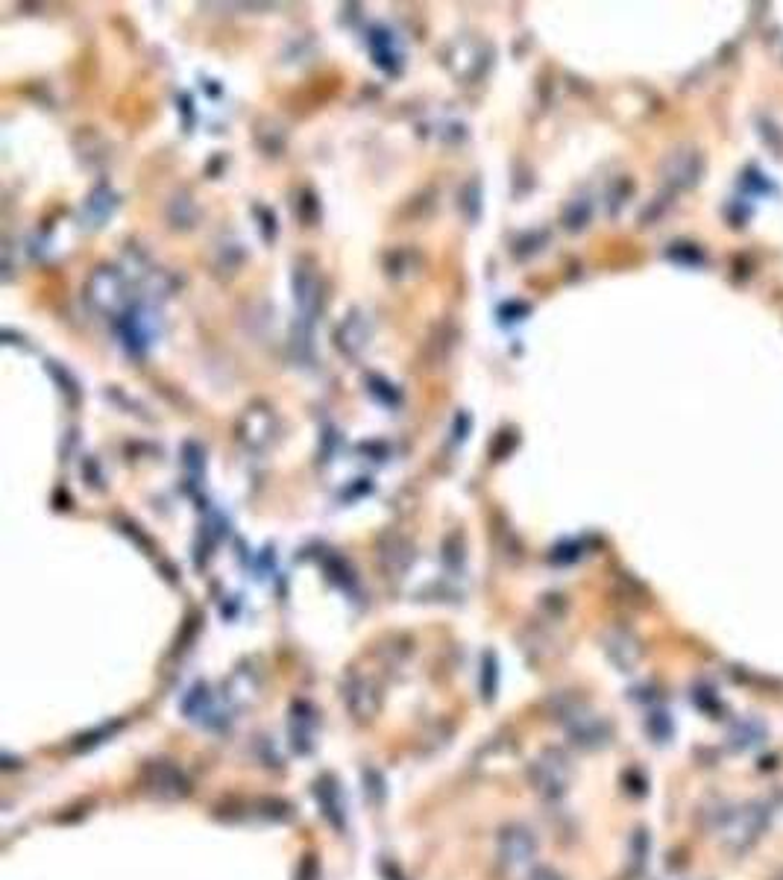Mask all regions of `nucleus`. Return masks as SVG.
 <instances>
[{"label":"nucleus","instance_id":"f257e3e1","mask_svg":"<svg viewBox=\"0 0 783 880\" xmlns=\"http://www.w3.org/2000/svg\"><path fill=\"white\" fill-rule=\"evenodd\" d=\"M496 851H499V863L502 865H508V869H522V865L534 857L537 839L525 824H508V828L499 831Z\"/></svg>","mask_w":783,"mask_h":880},{"label":"nucleus","instance_id":"f03ea898","mask_svg":"<svg viewBox=\"0 0 783 880\" xmlns=\"http://www.w3.org/2000/svg\"><path fill=\"white\" fill-rule=\"evenodd\" d=\"M144 781H147V790L161 795V798H182V795L191 792V787H188V778L170 761H156V763L147 766L144 769Z\"/></svg>","mask_w":783,"mask_h":880},{"label":"nucleus","instance_id":"7ed1b4c3","mask_svg":"<svg viewBox=\"0 0 783 880\" xmlns=\"http://www.w3.org/2000/svg\"><path fill=\"white\" fill-rule=\"evenodd\" d=\"M531 781H534V787L543 792L546 798L563 795V787H566V778H563L561 763H551L549 757H540V761L531 766Z\"/></svg>","mask_w":783,"mask_h":880},{"label":"nucleus","instance_id":"20e7f679","mask_svg":"<svg viewBox=\"0 0 783 880\" xmlns=\"http://www.w3.org/2000/svg\"><path fill=\"white\" fill-rule=\"evenodd\" d=\"M317 798H320V804H323V813H326V819H332L337 828H344V804H341V792H337L335 787V781L332 778H323L317 783Z\"/></svg>","mask_w":783,"mask_h":880},{"label":"nucleus","instance_id":"39448f33","mask_svg":"<svg viewBox=\"0 0 783 880\" xmlns=\"http://www.w3.org/2000/svg\"><path fill=\"white\" fill-rule=\"evenodd\" d=\"M364 781H367V795L373 804H382L385 802V781L376 769H364Z\"/></svg>","mask_w":783,"mask_h":880},{"label":"nucleus","instance_id":"423d86ee","mask_svg":"<svg viewBox=\"0 0 783 880\" xmlns=\"http://www.w3.org/2000/svg\"><path fill=\"white\" fill-rule=\"evenodd\" d=\"M531 880H561V877L551 872V869H537V872L531 875Z\"/></svg>","mask_w":783,"mask_h":880}]
</instances>
